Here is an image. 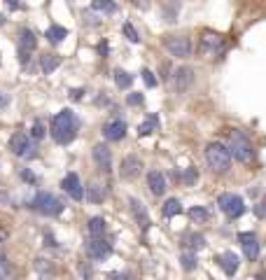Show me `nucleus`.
Listing matches in <instances>:
<instances>
[{
	"label": "nucleus",
	"mask_w": 266,
	"mask_h": 280,
	"mask_svg": "<svg viewBox=\"0 0 266 280\" xmlns=\"http://www.w3.org/2000/svg\"><path fill=\"white\" fill-rule=\"evenodd\" d=\"M115 84L119 89H129L131 84H133V75L126 73V70H122V68H117L115 70Z\"/></svg>",
	"instance_id": "30"
},
{
	"label": "nucleus",
	"mask_w": 266,
	"mask_h": 280,
	"mask_svg": "<svg viewBox=\"0 0 266 280\" xmlns=\"http://www.w3.org/2000/svg\"><path fill=\"white\" fill-rule=\"evenodd\" d=\"M161 212H164L166 219L180 215V212H182V203H180V198H168V201L164 203V208H161Z\"/></svg>",
	"instance_id": "29"
},
{
	"label": "nucleus",
	"mask_w": 266,
	"mask_h": 280,
	"mask_svg": "<svg viewBox=\"0 0 266 280\" xmlns=\"http://www.w3.org/2000/svg\"><path fill=\"white\" fill-rule=\"evenodd\" d=\"M159 126H161V119H159V115H147V119H145L140 126H138V136L145 138V136H150V133H154V131H159Z\"/></svg>",
	"instance_id": "20"
},
{
	"label": "nucleus",
	"mask_w": 266,
	"mask_h": 280,
	"mask_svg": "<svg viewBox=\"0 0 266 280\" xmlns=\"http://www.w3.org/2000/svg\"><path fill=\"white\" fill-rule=\"evenodd\" d=\"M129 205H131V212H133L138 226L143 229V233H147V229H150L152 222H150V212H147L145 203L140 201V198H129Z\"/></svg>",
	"instance_id": "15"
},
{
	"label": "nucleus",
	"mask_w": 266,
	"mask_h": 280,
	"mask_svg": "<svg viewBox=\"0 0 266 280\" xmlns=\"http://www.w3.org/2000/svg\"><path fill=\"white\" fill-rule=\"evenodd\" d=\"M80 273H82L84 280H91V278H94V271H91V266H89V264H80Z\"/></svg>",
	"instance_id": "40"
},
{
	"label": "nucleus",
	"mask_w": 266,
	"mask_h": 280,
	"mask_svg": "<svg viewBox=\"0 0 266 280\" xmlns=\"http://www.w3.org/2000/svg\"><path fill=\"white\" fill-rule=\"evenodd\" d=\"M45 38H47L49 45H61L66 38H68V28H63V26H49L47 28V33H45Z\"/></svg>",
	"instance_id": "22"
},
{
	"label": "nucleus",
	"mask_w": 266,
	"mask_h": 280,
	"mask_svg": "<svg viewBox=\"0 0 266 280\" xmlns=\"http://www.w3.org/2000/svg\"><path fill=\"white\" fill-rule=\"evenodd\" d=\"M82 94H84V89H73V91H70V98H73V101H80V98H82Z\"/></svg>",
	"instance_id": "45"
},
{
	"label": "nucleus",
	"mask_w": 266,
	"mask_h": 280,
	"mask_svg": "<svg viewBox=\"0 0 266 280\" xmlns=\"http://www.w3.org/2000/svg\"><path fill=\"white\" fill-rule=\"evenodd\" d=\"M31 208L33 210H38L40 215H47V217H56V215H61L63 212V201L61 198H56L54 194H49V191H38L33 196V201H31Z\"/></svg>",
	"instance_id": "4"
},
{
	"label": "nucleus",
	"mask_w": 266,
	"mask_h": 280,
	"mask_svg": "<svg viewBox=\"0 0 266 280\" xmlns=\"http://www.w3.org/2000/svg\"><path fill=\"white\" fill-rule=\"evenodd\" d=\"M0 280H12V264L5 254H0Z\"/></svg>",
	"instance_id": "33"
},
{
	"label": "nucleus",
	"mask_w": 266,
	"mask_h": 280,
	"mask_svg": "<svg viewBox=\"0 0 266 280\" xmlns=\"http://www.w3.org/2000/svg\"><path fill=\"white\" fill-rule=\"evenodd\" d=\"M77 131H80V119L73 110H61L52 117V126H49V133L54 138V143L59 145H70L75 140Z\"/></svg>",
	"instance_id": "1"
},
{
	"label": "nucleus",
	"mask_w": 266,
	"mask_h": 280,
	"mask_svg": "<svg viewBox=\"0 0 266 280\" xmlns=\"http://www.w3.org/2000/svg\"><path fill=\"white\" fill-rule=\"evenodd\" d=\"M35 47H38V38H35V33L31 31V28H21L19 31V49H17L21 66H28L31 54L35 52Z\"/></svg>",
	"instance_id": "7"
},
{
	"label": "nucleus",
	"mask_w": 266,
	"mask_h": 280,
	"mask_svg": "<svg viewBox=\"0 0 266 280\" xmlns=\"http://www.w3.org/2000/svg\"><path fill=\"white\" fill-rule=\"evenodd\" d=\"M98 52H101V56H108L110 49H108V42H105V40H103L101 45H98Z\"/></svg>",
	"instance_id": "47"
},
{
	"label": "nucleus",
	"mask_w": 266,
	"mask_h": 280,
	"mask_svg": "<svg viewBox=\"0 0 266 280\" xmlns=\"http://www.w3.org/2000/svg\"><path fill=\"white\" fill-rule=\"evenodd\" d=\"M3 24H5V17H3V14H0V26H3Z\"/></svg>",
	"instance_id": "50"
},
{
	"label": "nucleus",
	"mask_w": 266,
	"mask_h": 280,
	"mask_svg": "<svg viewBox=\"0 0 266 280\" xmlns=\"http://www.w3.org/2000/svg\"><path fill=\"white\" fill-rule=\"evenodd\" d=\"M143 80H145V84H147L150 89H152V87H157V77H154V73H152V70H147V68L143 70Z\"/></svg>",
	"instance_id": "37"
},
{
	"label": "nucleus",
	"mask_w": 266,
	"mask_h": 280,
	"mask_svg": "<svg viewBox=\"0 0 266 280\" xmlns=\"http://www.w3.org/2000/svg\"><path fill=\"white\" fill-rule=\"evenodd\" d=\"M126 103H129V105H143L145 96L143 94H129V96H126Z\"/></svg>",
	"instance_id": "38"
},
{
	"label": "nucleus",
	"mask_w": 266,
	"mask_h": 280,
	"mask_svg": "<svg viewBox=\"0 0 266 280\" xmlns=\"http://www.w3.org/2000/svg\"><path fill=\"white\" fill-rule=\"evenodd\" d=\"M182 245L189 250V252H196V250H203L205 247V238L201 236V233H187V236H182Z\"/></svg>",
	"instance_id": "23"
},
{
	"label": "nucleus",
	"mask_w": 266,
	"mask_h": 280,
	"mask_svg": "<svg viewBox=\"0 0 266 280\" xmlns=\"http://www.w3.org/2000/svg\"><path fill=\"white\" fill-rule=\"evenodd\" d=\"M91 10L103 14H115L119 7H117L115 0H91Z\"/></svg>",
	"instance_id": "27"
},
{
	"label": "nucleus",
	"mask_w": 266,
	"mask_h": 280,
	"mask_svg": "<svg viewBox=\"0 0 266 280\" xmlns=\"http://www.w3.org/2000/svg\"><path fill=\"white\" fill-rule=\"evenodd\" d=\"M87 229H89V236L91 238H105V233H108V224H105L103 217H91Z\"/></svg>",
	"instance_id": "21"
},
{
	"label": "nucleus",
	"mask_w": 266,
	"mask_h": 280,
	"mask_svg": "<svg viewBox=\"0 0 266 280\" xmlns=\"http://www.w3.org/2000/svg\"><path fill=\"white\" fill-rule=\"evenodd\" d=\"M91 157H94L96 166H98L103 173H110V168H112V154H110L108 145H103V143L94 145V150H91Z\"/></svg>",
	"instance_id": "18"
},
{
	"label": "nucleus",
	"mask_w": 266,
	"mask_h": 280,
	"mask_svg": "<svg viewBox=\"0 0 266 280\" xmlns=\"http://www.w3.org/2000/svg\"><path fill=\"white\" fill-rule=\"evenodd\" d=\"M7 238H10V231H7V226L0 224V245H3V243H7Z\"/></svg>",
	"instance_id": "43"
},
{
	"label": "nucleus",
	"mask_w": 266,
	"mask_h": 280,
	"mask_svg": "<svg viewBox=\"0 0 266 280\" xmlns=\"http://www.w3.org/2000/svg\"><path fill=\"white\" fill-rule=\"evenodd\" d=\"M143 171V161L136 157V154H129V157L122 161V168H119V175L124 180H136Z\"/></svg>",
	"instance_id": "17"
},
{
	"label": "nucleus",
	"mask_w": 266,
	"mask_h": 280,
	"mask_svg": "<svg viewBox=\"0 0 266 280\" xmlns=\"http://www.w3.org/2000/svg\"><path fill=\"white\" fill-rule=\"evenodd\" d=\"M198 52L205 56H219L224 54V38L217 33H203L201 38V45H198Z\"/></svg>",
	"instance_id": "10"
},
{
	"label": "nucleus",
	"mask_w": 266,
	"mask_h": 280,
	"mask_svg": "<svg viewBox=\"0 0 266 280\" xmlns=\"http://www.w3.org/2000/svg\"><path fill=\"white\" fill-rule=\"evenodd\" d=\"M208 217H210V212L205 210L203 205H194V208H189V219L191 222L201 224V222H208Z\"/></svg>",
	"instance_id": "31"
},
{
	"label": "nucleus",
	"mask_w": 266,
	"mask_h": 280,
	"mask_svg": "<svg viewBox=\"0 0 266 280\" xmlns=\"http://www.w3.org/2000/svg\"><path fill=\"white\" fill-rule=\"evenodd\" d=\"M238 243L243 245V252H245V257L250 261H254L257 257H259V238H257V233L254 231H240L238 233Z\"/></svg>",
	"instance_id": "12"
},
{
	"label": "nucleus",
	"mask_w": 266,
	"mask_h": 280,
	"mask_svg": "<svg viewBox=\"0 0 266 280\" xmlns=\"http://www.w3.org/2000/svg\"><path fill=\"white\" fill-rule=\"evenodd\" d=\"M171 84H173V91H177V94H182V91H187L194 84V70L189 68V66H182V68H175L171 75Z\"/></svg>",
	"instance_id": "11"
},
{
	"label": "nucleus",
	"mask_w": 266,
	"mask_h": 280,
	"mask_svg": "<svg viewBox=\"0 0 266 280\" xmlns=\"http://www.w3.org/2000/svg\"><path fill=\"white\" fill-rule=\"evenodd\" d=\"M84 250H87V254L91 259L101 261V259H108L110 254H112V243H110L108 238H91V236H89Z\"/></svg>",
	"instance_id": "9"
},
{
	"label": "nucleus",
	"mask_w": 266,
	"mask_h": 280,
	"mask_svg": "<svg viewBox=\"0 0 266 280\" xmlns=\"http://www.w3.org/2000/svg\"><path fill=\"white\" fill-rule=\"evenodd\" d=\"M205 164L212 173L224 175L229 171V166H231V154L222 143H210L205 147Z\"/></svg>",
	"instance_id": "3"
},
{
	"label": "nucleus",
	"mask_w": 266,
	"mask_h": 280,
	"mask_svg": "<svg viewBox=\"0 0 266 280\" xmlns=\"http://www.w3.org/2000/svg\"><path fill=\"white\" fill-rule=\"evenodd\" d=\"M215 261H217V266L224 271V275H229V278H233V275L238 273V268H240V259H238V254L231 252V250H226V252L217 254L215 257Z\"/></svg>",
	"instance_id": "13"
},
{
	"label": "nucleus",
	"mask_w": 266,
	"mask_h": 280,
	"mask_svg": "<svg viewBox=\"0 0 266 280\" xmlns=\"http://www.w3.org/2000/svg\"><path fill=\"white\" fill-rule=\"evenodd\" d=\"M133 5L140 7V10H147L150 7V0H133Z\"/></svg>",
	"instance_id": "46"
},
{
	"label": "nucleus",
	"mask_w": 266,
	"mask_h": 280,
	"mask_svg": "<svg viewBox=\"0 0 266 280\" xmlns=\"http://www.w3.org/2000/svg\"><path fill=\"white\" fill-rule=\"evenodd\" d=\"M35 271H38V275H40L42 280H52V275H54V264L49 259H35Z\"/></svg>",
	"instance_id": "26"
},
{
	"label": "nucleus",
	"mask_w": 266,
	"mask_h": 280,
	"mask_svg": "<svg viewBox=\"0 0 266 280\" xmlns=\"http://www.w3.org/2000/svg\"><path fill=\"white\" fill-rule=\"evenodd\" d=\"M21 178L26 180V182H31V185H33V182H38V178H35V175L28 171V168H24V171H21Z\"/></svg>",
	"instance_id": "41"
},
{
	"label": "nucleus",
	"mask_w": 266,
	"mask_h": 280,
	"mask_svg": "<svg viewBox=\"0 0 266 280\" xmlns=\"http://www.w3.org/2000/svg\"><path fill=\"white\" fill-rule=\"evenodd\" d=\"M147 187H150V191L154 194V196H164V194H166V178H164V173H159V171H150V173H147Z\"/></svg>",
	"instance_id": "19"
},
{
	"label": "nucleus",
	"mask_w": 266,
	"mask_h": 280,
	"mask_svg": "<svg viewBox=\"0 0 266 280\" xmlns=\"http://www.w3.org/2000/svg\"><path fill=\"white\" fill-rule=\"evenodd\" d=\"M164 47L168 49V54L175 59H189L191 56V42L187 35H166Z\"/></svg>",
	"instance_id": "6"
},
{
	"label": "nucleus",
	"mask_w": 266,
	"mask_h": 280,
	"mask_svg": "<svg viewBox=\"0 0 266 280\" xmlns=\"http://www.w3.org/2000/svg\"><path fill=\"white\" fill-rule=\"evenodd\" d=\"M229 154H231L236 161H240V164H250L254 159V147L252 143H250V138L245 136V131L240 129H233L231 131V138H229Z\"/></svg>",
	"instance_id": "2"
},
{
	"label": "nucleus",
	"mask_w": 266,
	"mask_h": 280,
	"mask_svg": "<svg viewBox=\"0 0 266 280\" xmlns=\"http://www.w3.org/2000/svg\"><path fill=\"white\" fill-rule=\"evenodd\" d=\"M45 245H47V247H59V243L54 240V236H52V233H45Z\"/></svg>",
	"instance_id": "42"
},
{
	"label": "nucleus",
	"mask_w": 266,
	"mask_h": 280,
	"mask_svg": "<svg viewBox=\"0 0 266 280\" xmlns=\"http://www.w3.org/2000/svg\"><path fill=\"white\" fill-rule=\"evenodd\" d=\"M180 261H182V268L184 271H194V268H196V252H189V250H187V252H182V257H180Z\"/></svg>",
	"instance_id": "32"
},
{
	"label": "nucleus",
	"mask_w": 266,
	"mask_h": 280,
	"mask_svg": "<svg viewBox=\"0 0 266 280\" xmlns=\"http://www.w3.org/2000/svg\"><path fill=\"white\" fill-rule=\"evenodd\" d=\"M84 198L91 201V203H103L105 201V189L101 185H89L87 191H84Z\"/></svg>",
	"instance_id": "28"
},
{
	"label": "nucleus",
	"mask_w": 266,
	"mask_h": 280,
	"mask_svg": "<svg viewBox=\"0 0 266 280\" xmlns=\"http://www.w3.org/2000/svg\"><path fill=\"white\" fill-rule=\"evenodd\" d=\"M122 31H124V35H126V38H129L131 42H140V35H138V31H136L133 26H131L129 21H126V24L122 26Z\"/></svg>",
	"instance_id": "34"
},
{
	"label": "nucleus",
	"mask_w": 266,
	"mask_h": 280,
	"mask_svg": "<svg viewBox=\"0 0 266 280\" xmlns=\"http://www.w3.org/2000/svg\"><path fill=\"white\" fill-rule=\"evenodd\" d=\"M5 3L10 5V10H19V7H21V3H19V0H5Z\"/></svg>",
	"instance_id": "48"
},
{
	"label": "nucleus",
	"mask_w": 266,
	"mask_h": 280,
	"mask_svg": "<svg viewBox=\"0 0 266 280\" xmlns=\"http://www.w3.org/2000/svg\"><path fill=\"white\" fill-rule=\"evenodd\" d=\"M40 66H42V73L45 75H52L59 66H61V56H56V54H45L40 59Z\"/></svg>",
	"instance_id": "24"
},
{
	"label": "nucleus",
	"mask_w": 266,
	"mask_h": 280,
	"mask_svg": "<svg viewBox=\"0 0 266 280\" xmlns=\"http://www.w3.org/2000/svg\"><path fill=\"white\" fill-rule=\"evenodd\" d=\"M217 205H219V210L224 212L229 219H236V217H240V215L245 212V203H243V198H240L238 194H231V191L219 194Z\"/></svg>",
	"instance_id": "5"
},
{
	"label": "nucleus",
	"mask_w": 266,
	"mask_h": 280,
	"mask_svg": "<svg viewBox=\"0 0 266 280\" xmlns=\"http://www.w3.org/2000/svg\"><path fill=\"white\" fill-rule=\"evenodd\" d=\"M108 280H129L126 273H108Z\"/></svg>",
	"instance_id": "44"
},
{
	"label": "nucleus",
	"mask_w": 266,
	"mask_h": 280,
	"mask_svg": "<svg viewBox=\"0 0 266 280\" xmlns=\"http://www.w3.org/2000/svg\"><path fill=\"white\" fill-rule=\"evenodd\" d=\"M31 136L35 138V140H42L45 138V126H42V122H35L33 129H31Z\"/></svg>",
	"instance_id": "36"
},
{
	"label": "nucleus",
	"mask_w": 266,
	"mask_h": 280,
	"mask_svg": "<svg viewBox=\"0 0 266 280\" xmlns=\"http://www.w3.org/2000/svg\"><path fill=\"white\" fill-rule=\"evenodd\" d=\"M254 215H257V217H261V219L266 217V196H264V201H259V203L254 205Z\"/></svg>",
	"instance_id": "39"
},
{
	"label": "nucleus",
	"mask_w": 266,
	"mask_h": 280,
	"mask_svg": "<svg viewBox=\"0 0 266 280\" xmlns=\"http://www.w3.org/2000/svg\"><path fill=\"white\" fill-rule=\"evenodd\" d=\"M7 105H10V98L5 94H0V108H7Z\"/></svg>",
	"instance_id": "49"
},
{
	"label": "nucleus",
	"mask_w": 266,
	"mask_h": 280,
	"mask_svg": "<svg viewBox=\"0 0 266 280\" xmlns=\"http://www.w3.org/2000/svg\"><path fill=\"white\" fill-rule=\"evenodd\" d=\"M10 150L21 159H33L35 157V145L31 143V138H28L24 131L12 133V138H10Z\"/></svg>",
	"instance_id": "8"
},
{
	"label": "nucleus",
	"mask_w": 266,
	"mask_h": 280,
	"mask_svg": "<svg viewBox=\"0 0 266 280\" xmlns=\"http://www.w3.org/2000/svg\"><path fill=\"white\" fill-rule=\"evenodd\" d=\"M180 3H182V0H166V5H168V17H171L168 21H175L173 17H175L177 10H180Z\"/></svg>",
	"instance_id": "35"
},
{
	"label": "nucleus",
	"mask_w": 266,
	"mask_h": 280,
	"mask_svg": "<svg viewBox=\"0 0 266 280\" xmlns=\"http://www.w3.org/2000/svg\"><path fill=\"white\" fill-rule=\"evenodd\" d=\"M126 122L124 119H112V122H108L105 126H103V138L105 140H110V143H117V140H122L124 136H126Z\"/></svg>",
	"instance_id": "16"
},
{
	"label": "nucleus",
	"mask_w": 266,
	"mask_h": 280,
	"mask_svg": "<svg viewBox=\"0 0 266 280\" xmlns=\"http://www.w3.org/2000/svg\"><path fill=\"white\" fill-rule=\"evenodd\" d=\"M173 178H175L177 180V182H182V185H187V187H191V185H194V182H196V180H198V171H196V168H191V166H189V168H184V171L182 173H173Z\"/></svg>",
	"instance_id": "25"
},
{
	"label": "nucleus",
	"mask_w": 266,
	"mask_h": 280,
	"mask_svg": "<svg viewBox=\"0 0 266 280\" xmlns=\"http://www.w3.org/2000/svg\"><path fill=\"white\" fill-rule=\"evenodd\" d=\"M61 189L66 191L73 201H82L84 198V187H82V182H80V175H77V173H68V175L61 180Z\"/></svg>",
	"instance_id": "14"
}]
</instances>
